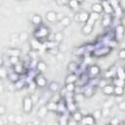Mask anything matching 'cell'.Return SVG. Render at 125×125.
<instances>
[{
  "label": "cell",
  "instance_id": "6da1fadb",
  "mask_svg": "<svg viewBox=\"0 0 125 125\" xmlns=\"http://www.w3.org/2000/svg\"><path fill=\"white\" fill-rule=\"evenodd\" d=\"M48 34H49V29H48L46 26L40 24V25H39V28L36 29V31L34 32V37H35V39H37V40H39V39H44V38L48 37Z\"/></svg>",
  "mask_w": 125,
  "mask_h": 125
},
{
  "label": "cell",
  "instance_id": "7a4b0ae2",
  "mask_svg": "<svg viewBox=\"0 0 125 125\" xmlns=\"http://www.w3.org/2000/svg\"><path fill=\"white\" fill-rule=\"evenodd\" d=\"M32 106H33V101L32 98L29 96H26L23 98L22 100V109L25 113H29L32 110Z\"/></svg>",
  "mask_w": 125,
  "mask_h": 125
},
{
  "label": "cell",
  "instance_id": "3957f363",
  "mask_svg": "<svg viewBox=\"0 0 125 125\" xmlns=\"http://www.w3.org/2000/svg\"><path fill=\"white\" fill-rule=\"evenodd\" d=\"M110 47L109 46H104V47H98L95 51H93L94 56L96 57H102V56H106L108 53H110Z\"/></svg>",
  "mask_w": 125,
  "mask_h": 125
},
{
  "label": "cell",
  "instance_id": "277c9868",
  "mask_svg": "<svg viewBox=\"0 0 125 125\" xmlns=\"http://www.w3.org/2000/svg\"><path fill=\"white\" fill-rule=\"evenodd\" d=\"M34 82H35L36 86L41 87V88H42V87H45L46 84H47V80H46V78H45L44 76L40 75V74H37V75L34 77Z\"/></svg>",
  "mask_w": 125,
  "mask_h": 125
},
{
  "label": "cell",
  "instance_id": "5b68a950",
  "mask_svg": "<svg viewBox=\"0 0 125 125\" xmlns=\"http://www.w3.org/2000/svg\"><path fill=\"white\" fill-rule=\"evenodd\" d=\"M100 72H101V68L96 64H93L88 68V73L92 77H96Z\"/></svg>",
  "mask_w": 125,
  "mask_h": 125
},
{
  "label": "cell",
  "instance_id": "8992f818",
  "mask_svg": "<svg viewBox=\"0 0 125 125\" xmlns=\"http://www.w3.org/2000/svg\"><path fill=\"white\" fill-rule=\"evenodd\" d=\"M80 123H82V124H95L96 123V119L91 114H88V115H85V116L83 115Z\"/></svg>",
  "mask_w": 125,
  "mask_h": 125
},
{
  "label": "cell",
  "instance_id": "52a82bcc",
  "mask_svg": "<svg viewBox=\"0 0 125 125\" xmlns=\"http://www.w3.org/2000/svg\"><path fill=\"white\" fill-rule=\"evenodd\" d=\"M102 6H103V10L106 13V14H112L113 13V7L111 6V4L107 1H103L102 3Z\"/></svg>",
  "mask_w": 125,
  "mask_h": 125
},
{
  "label": "cell",
  "instance_id": "ba28073f",
  "mask_svg": "<svg viewBox=\"0 0 125 125\" xmlns=\"http://www.w3.org/2000/svg\"><path fill=\"white\" fill-rule=\"evenodd\" d=\"M6 54L8 57H13V56H19L21 55V49L19 48H9L6 51Z\"/></svg>",
  "mask_w": 125,
  "mask_h": 125
},
{
  "label": "cell",
  "instance_id": "9c48e42d",
  "mask_svg": "<svg viewBox=\"0 0 125 125\" xmlns=\"http://www.w3.org/2000/svg\"><path fill=\"white\" fill-rule=\"evenodd\" d=\"M46 20L50 22H55L57 21V13L54 11H49L46 13Z\"/></svg>",
  "mask_w": 125,
  "mask_h": 125
},
{
  "label": "cell",
  "instance_id": "30bf717a",
  "mask_svg": "<svg viewBox=\"0 0 125 125\" xmlns=\"http://www.w3.org/2000/svg\"><path fill=\"white\" fill-rule=\"evenodd\" d=\"M7 77H8V79H9L11 82H13V83H16L18 80L21 79V78H20V74L17 73V72H15L14 70H13L11 73L7 74Z\"/></svg>",
  "mask_w": 125,
  "mask_h": 125
},
{
  "label": "cell",
  "instance_id": "8fae6325",
  "mask_svg": "<svg viewBox=\"0 0 125 125\" xmlns=\"http://www.w3.org/2000/svg\"><path fill=\"white\" fill-rule=\"evenodd\" d=\"M82 117H83V114H82V112H81L80 110H77V109H76L75 111L71 112V118H73L77 123H80Z\"/></svg>",
  "mask_w": 125,
  "mask_h": 125
},
{
  "label": "cell",
  "instance_id": "7c38bea8",
  "mask_svg": "<svg viewBox=\"0 0 125 125\" xmlns=\"http://www.w3.org/2000/svg\"><path fill=\"white\" fill-rule=\"evenodd\" d=\"M36 70L40 73V72H44L45 70H46V68H47V64L43 62V61H39V62H37V64H36Z\"/></svg>",
  "mask_w": 125,
  "mask_h": 125
},
{
  "label": "cell",
  "instance_id": "4fadbf2b",
  "mask_svg": "<svg viewBox=\"0 0 125 125\" xmlns=\"http://www.w3.org/2000/svg\"><path fill=\"white\" fill-rule=\"evenodd\" d=\"M77 78L78 77L74 72H70L65 78V83H75L77 81Z\"/></svg>",
  "mask_w": 125,
  "mask_h": 125
},
{
  "label": "cell",
  "instance_id": "5bb4252c",
  "mask_svg": "<svg viewBox=\"0 0 125 125\" xmlns=\"http://www.w3.org/2000/svg\"><path fill=\"white\" fill-rule=\"evenodd\" d=\"M113 85L110 84H106L103 87V93L104 95H112L113 94Z\"/></svg>",
  "mask_w": 125,
  "mask_h": 125
},
{
  "label": "cell",
  "instance_id": "9a60e30c",
  "mask_svg": "<svg viewBox=\"0 0 125 125\" xmlns=\"http://www.w3.org/2000/svg\"><path fill=\"white\" fill-rule=\"evenodd\" d=\"M31 21L33 24L35 25H40L42 23V18L41 16H39L38 14H34L32 17H31Z\"/></svg>",
  "mask_w": 125,
  "mask_h": 125
},
{
  "label": "cell",
  "instance_id": "2e32d148",
  "mask_svg": "<svg viewBox=\"0 0 125 125\" xmlns=\"http://www.w3.org/2000/svg\"><path fill=\"white\" fill-rule=\"evenodd\" d=\"M57 106H58V102H48L46 104V107L50 111H57Z\"/></svg>",
  "mask_w": 125,
  "mask_h": 125
},
{
  "label": "cell",
  "instance_id": "e0dca14e",
  "mask_svg": "<svg viewBox=\"0 0 125 125\" xmlns=\"http://www.w3.org/2000/svg\"><path fill=\"white\" fill-rule=\"evenodd\" d=\"M123 30H124V28H123L122 24L117 25V27L115 28V36H116V38H119L118 40H121V38L123 37Z\"/></svg>",
  "mask_w": 125,
  "mask_h": 125
},
{
  "label": "cell",
  "instance_id": "ac0fdd59",
  "mask_svg": "<svg viewBox=\"0 0 125 125\" xmlns=\"http://www.w3.org/2000/svg\"><path fill=\"white\" fill-rule=\"evenodd\" d=\"M103 6L101 3H95L92 5V12H95L97 14H101L103 12Z\"/></svg>",
  "mask_w": 125,
  "mask_h": 125
},
{
  "label": "cell",
  "instance_id": "d6986e66",
  "mask_svg": "<svg viewBox=\"0 0 125 125\" xmlns=\"http://www.w3.org/2000/svg\"><path fill=\"white\" fill-rule=\"evenodd\" d=\"M13 66H14V71L19 73V74H21L23 72V70H24V65L21 62H18L17 64H15Z\"/></svg>",
  "mask_w": 125,
  "mask_h": 125
},
{
  "label": "cell",
  "instance_id": "ffe728a7",
  "mask_svg": "<svg viewBox=\"0 0 125 125\" xmlns=\"http://www.w3.org/2000/svg\"><path fill=\"white\" fill-rule=\"evenodd\" d=\"M92 30H93V25L88 24V23H85L83 25V27H82V33L83 34H86V35L90 34L92 32Z\"/></svg>",
  "mask_w": 125,
  "mask_h": 125
},
{
  "label": "cell",
  "instance_id": "44dd1931",
  "mask_svg": "<svg viewBox=\"0 0 125 125\" xmlns=\"http://www.w3.org/2000/svg\"><path fill=\"white\" fill-rule=\"evenodd\" d=\"M48 88H49V90H50L51 92L55 93V92H57V91L60 89V85H59V83H58V82H55V81H53V82L49 83V86H48Z\"/></svg>",
  "mask_w": 125,
  "mask_h": 125
},
{
  "label": "cell",
  "instance_id": "7402d4cb",
  "mask_svg": "<svg viewBox=\"0 0 125 125\" xmlns=\"http://www.w3.org/2000/svg\"><path fill=\"white\" fill-rule=\"evenodd\" d=\"M89 20V13L86 12H81L79 13V21L80 22H87V21Z\"/></svg>",
  "mask_w": 125,
  "mask_h": 125
},
{
  "label": "cell",
  "instance_id": "603a6c76",
  "mask_svg": "<svg viewBox=\"0 0 125 125\" xmlns=\"http://www.w3.org/2000/svg\"><path fill=\"white\" fill-rule=\"evenodd\" d=\"M124 93L123 86H114L113 87V94L116 96H122Z\"/></svg>",
  "mask_w": 125,
  "mask_h": 125
},
{
  "label": "cell",
  "instance_id": "cb8c5ba5",
  "mask_svg": "<svg viewBox=\"0 0 125 125\" xmlns=\"http://www.w3.org/2000/svg\"><path fill=\"white\" fill-rule=\"evenodd\" d=\"M47 111H48V109H47L46 105H43V106H41L39 108V110L37 112V116L38 117H45L46 114H47Z\"/></svg>",
  "mask_w": 125,
  "mask_h": 125
},
{
  "label": "cell",
  "instance_id": "d4e9b609",
  "mask_svg": "<svg viewBox=\"0 0 125 125\" xmlns=\"http://www.w3.org/2000/svg\"><path fill=\"white\" fill-rule=\"evenodd\" d=\"M110 22H111V20H110V17H109V15H108V14H106L105 16H104V17H103L102 23H103V25H104V26H107V25H109V24H110Z\"/></svg>",
  "mask_w": 125,
  "mask_h": 125
},
{
  "label": "cell",
  "instance_id": "484cf974",
  "mask_svg": "<svg viewBox=\"0 0 125 125\" xmlns=\"http://www.w3.org/2000/svg\"><path fill=\"white\" fill-rule=\"evenodd\" d=\"M60 22L62 23V26H68V25L71 23V20H70V18H68V17L64 16V17L60 21Z\"/></svg>",
  "mask_w": 125,
  "mask_h": 125
},
{
  "label": "cell",
  "instance_id": "4316f807",
  "mask_svg": "<svg viewBox=\"0 0 125 125\" xmlns=\"http://www.w3.org/2000/svg\"><path fill=\"white\" fill-rule=\"evenodd\" d=\"M77 68H78V64L74 62H69L68 65H67V69H68L69 72H74L75 70H77Z\"/></svg>",
  "mask_w": 125,
  "mask_h": 125
},
{
  "label": "cell",
  "instance_id": "83f0119b",
  "mask_svg": "<svg viewBox=\"0 0 125 125\" xmlns=\"http://www.w3.org/2000/svg\"><path fill=\"white\" fill-rule=\"evenodd\" d=\"M62 39H63V35H62V32H56L54 34V39L53 40L56 41L57 43H61L62 41Z\"/></svg>",
  "mask_w": 125,
  "mask_h": 125
},
{
  "label": "cell",
  "instance_id": "f1b7e54d",
  "mask_svg": "<svg viewBox=\"0 0 125 125\" xmlns=\"http://www.w3.org/2000/svg\"><path fill=\"white\" fill-rule=\"evenodd\" d=\"M45 46H46V48L49 50V49H52V48L57 47V46H58V43H57L56 41H54V40H48V41L45 43Z\"/></svg>",
  "mask_w": 125,
  "mask_h": 125
},
{
  "label": "cell",
  "instance_id": "f546056e",
  "mask_svg": "<svg viewBox=\"0 0 125 125\" xmlns=\"http://www.w3.org/2000/svg\"><path fill=\"white\" fill-rule=\"evenodd\" d=\"M64 88L67 92H74L75 89H76V86H75L74 83H65Z\"/></svg>",
  "mask_w": 125,
  "mask_h": 125
},
{
  "label": "cell",
  "instance_id": "4dcf8cb0",
  "mask_svg": "<svg viewBox=\"0 0 125 125\" xmlns=\"http://www.w3.org/2000/svg\"><path fill=\"white\" fill-rule=\"evenodd\" d=\"M9 62L11 63V65H15L18 62H20V57L19 56H13V57H9Z\"/></svg>",
  "mask_w": 125,
  "mask_h": 125
},
{
  "label": "cell",
  "instance_id": "1f68e13d",
  "mask_svg": "<svg viewBox=\"0 0 125 125\" xmlns=\"http://www.w3.org/2000/svg\"><path fill=\"white\" fill-rule=\"evenodd\" d=\"M31 47H32V50L37 51V50L40 48L39 40H37V39H33V40H32V42H31Z\"/></svg>",
  "mask_w": 125,
  "mask_h": 125
},
{
  "label": "cell",
  "instance_id": "d6a6232c",
  "mask_svg": "<svg viewBox=\"0 0 125 125\" xmlns=\"http://www.w3.org/2000/svg\"><path fill=\"white\" fill-rule=\"evenodd\" d=\"M124 85V80L121 78H113V86H123Z\"/></svg>",
  "mask_w": 125,
  "mask_h": 125
},
{
  "label": "cell",
  "instance_id": "836d02e7",
  "mask_svg": "<svg viewBox=\"0 0 125 125\" xmlns=\"http://www.w3.org/2000/svg\"><path fill=\"white\" fill-rule=\"evenodd\" d=\"M67 4L70 6L71 9H76V8H78V6H79V2H78L77 0H69Z\"/></svg>",
  "mask_w": 125,
  "mask_h": 125
},
{
  "label": "cell",
  "instance_id": "e575fe53",
  "mask_svg": "<svg viewBox=\"0 0 125 125\" xmlns=\"http://www.w3.org/2000/svg\"><path fill=\"white\" fill-rule=\"evenodd\" d=\"M7 70H6V67L5 66H3V65H1L0 66V78H5V77H7Z\"/></svg>",
  "mask_w": 125,
  "mask_h": 125
},
{
  "label": "cell",
  "instance_id": "d590c367",
  "mask_svg": "<svg viewBox=\"0 0 125 125\" xmlns=\"http://www.w3.org/2000/svg\"><path fill=\"white\" fill-rule=\"evenodd\" d=\"M27 88H28V92H31V94L34 93V91H35V89H36V84H35V82H34V81H33V82H30V83L28 84Z\"/></svg>",
  "mask_w": 125,
  "mask_h": 125
},
{
  "label": "cell",
  "instance_id": "8d00e7d4",
  "mask_svg": "<svg viewBox=\"0 0 125 125\" xmlns=\"http://www.w3.org/2000/svg\"><path fill=\"white\" fill-rule=\"evenodd\" d=\"M102 114H103V112H102V110L101 109H97V110H95L94 112H93V116H94V118L95 119H100L101 117H102Z\"/></svg>",
  "mask_w": 125,
  "mask_h": 125
},
{
  "label": "cell",
  "instance_id": "74e56055",
  "mask_svg": "<svg viewBox=\"0 0 125 125\" xmlns=\"http://www.w3.org/2000/svg\"><path fill=\"white\" fill-rule=\"evenodd\" d=\"M67 120H68V117H66L64 115V113H62V117L60 118L59 123L60 124H67Z\"/></svg>",
  "mask_w": 125,
  "mask_h": 125
},
{
  "label": "cell",
  "instance_id": "f35d334b",
  "mask_svg": "<svg viewBox=\"0 0 125 125\" xmlns=\"http://www.w3.org/2000/svg\"><path fill=\"white\" fill-rule=\"evenodd\" d=\"M23 85H24V81H22L21 79L18 80V81L15 83V87H16V89H21Z\"/></svg>",
  "mask_w": 125,
  "mask_h": 125
},
{
  "label": "cell",
  "instance_id": "ab89813d",
  "mask_svg": "<svg viewBox=\"0 0 125 125\" xmlns=\"http://www.w3.org/2000/svg\"><path fill=\"white\" fill-rule=\"evenodd\" d=\"M89 18H90L91 20H93L94 21H96L99 19V14H97V13H95V12H92L91 14H89Z\"/></svg>",
  "mask_w": 125,
  "mask_h": 125
},
{
  "label": "cell",
  "instance_id": "60d3db41",
  "mask_svg": "<svg viewBox=\"0 0 125 125\" xmlns=\"http://www.w3.org/2000/svg\"><path fill=\"white\" fill-rule=\"evenodd\" d=\"M116 74H117V77H118V78L124 79V71H123V69H122V68H119V69H117V71H116Z\"/></svg>",
  "mask_w": 125,
  "mask_h": 125
},
{
  "label": "cell",
  "instance_id": "b9f144b4",
  "mask_svg": "<svg viewBox=\"0 0 125 125\" xmlns=\"http://www.w3.org/2000/svg\"><path fill=\"white\" fill-rule=\"evenodd\" d=\"M19 36H20V39L21 40H26L27 37H28V34L26 32H21V33H20Z\"/></svg>",
  "mask_w": 125,
  "mask_h": 125
},
{
  "label": "cell",
  "instance_id": "7bdbcfd3",
  "mask_svg": "<svg viewBox=\"0 0 125 125\" xmlns=\"http://www.w3.org/2000/svg\"><path fill=\"white\" fill-rule=\"evenodd\" d=\"M118 57L121 59V60H124L125 59V50L124 49H121L118 53Z\"/></svg>",
  "mask_w": 125,
  "mask_h": 125
},
{
  "label": "cell",
  "instance_id": "ee69618b",
  "mask_svg": "<svg viewBox=\"0 0 125 125\" xmlns=\"http://www.w3.org/2000/svg\"><path fill=\"white\" fill-rule=\"evenodd\" d=\"M118 107H119V109L120 110H125V102H120L119 104H118Z\"/></svg>",
  "mask_w": 125,
  "mask_h": 125
},
{
  "label": "cell",
  "instance_id": "f6af8a7d",
  "mask_svg": "<svg viewBox=\"0 0 125 125\" xmlns=\"http://www.w3.org/2000/svg\"><path fill=\"white\" fill-rule=\"evenodd\" d=\"M5 112H6V106L0 104V115H3Z\"/></svg>",
  "mask_w": 125,
  "mask_h": 125
},
{
  "label": "cell",
  "instance_id": "bcb514c9",
  "mask_svg": "<svg viewBox=\"0 0 125 125\" xmlns=\"http://www.w3.org/2000/svg\"><path fill=\"white\" fill-rule=\"evenodd\" d=\"M63 17H64V15H63L62 13H57V21H60Z\"/></svg>",
  "mask_w": 125,
  "mask_h": 125
},
{
  "label": "cell",
  "instance_id": "7dc6e473",
  "mask_svg": "<svg viewBox=\"0 0 125 125\" xmlns=\"http://www.w3.org/2000/svg\"><path fill=\"white\" fill-rule=\"evenodd\" d=\"M73 20H74L76 22H80V21H79V13H76V14L74 15Z\"/></svg>",
  "mask_w": 125,
  "mask_h": 125
},
{
  "label": "cell",
  "instance_id": "c3c4849f",
  "mask_svg": "<svg viewBox=\"0 0 125 125\" xmlns=\"http://www.w3.org/2000/svg\"><path fill=\"white\" fill-rule=\"evenodd\" d=\"M110 123H111V124H118V120H117V118H113V119L110 121Z\"/></svg>",
  "mask_w": 125,
  "mask_h": 125
},
{
  "label": "cell",
  "instance_id": "681fc988",
  "mask_svg": "<svg viewBox=\"0 0 125 125\" xmlns=\"http://www.w3.org/2000/svg\"><path fill=\"white\" fill-rule=\"evenodd\" d=\"M1 65H4V60L2 58H0V66Z\"/></svg>",
  "mask_w": 125,
  "mask_h": 125
},
{
  "label": "cell",
  "instance_id": "f907efd6",
  "mask_svg": "<svg viewBox=\"0 0 125 125\" xmlns=\"http://www.w3.org/2000/svg\"><path fill=\"white\" fill-rule=\"evenodd\" d=\"M77 1H78V2H79V3H80V2H82V1H83V0H77Z\"/></svg>",
  "mask_w": 125,
  "mask_h": 125
}]
</instances>
